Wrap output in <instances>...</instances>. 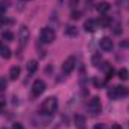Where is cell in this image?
Segmentation results:
<instances>
[{
    "label": "cell",
    "instance_id": "obj_1",
    "mask_svg": "<svg viewBox=\"0 0 129 129\" xmlns=\"http://www.w3.org/2000/svg\"><path fill=\"white\" fill-rule=\"evenodd\" d=\"M57 107H59L57 98L56 96H50V98H47V99L42 102L41 111H42V114H45V116H53V114L57 111Z\"/></svg>",
    "mask_w": 129,
    "mask_h": 129
},
{
    "label": "cell",
    "instance_id": "obj_2",
    "mask_svg": "<svg viewBox=\"0 0 129 129\" xmlns=\"http://www.w3.org/2000/svg\"><path fill=\"white\" fill-rule=\"evenodd\" d=\"M39 41L42 44H51L56 41V32L50 27H44L41 32H39Z\"/></svg>",
    "mask_w": 129,
    "mask_h": 129
},
{
    "label": "cell",
    "instance_id": "obj_3",
    "mask_svg": "<svg viewBox=\"0 0 129 129\" xmlns=\"http://www.w3.org/2000/svg\"><path fill=\"white\" fill-rule=\"evenodd\" d=\"M29 42V29L27 26L21 24L20 29H18V44H20V48H24Z\"/></svg>",
    "mask_w": 129,
    "mask_h": 129
},
{
    "label": "cell",
    "instance_id": "obj_4",
    "mask_svg": "<svg viewBox=\"0 0 129 129\" xmlns=\"http://www.w3.org/2000/svg\"><path fill=\"white\" fill-rule=\"evenodd\" d=\"M87 108H89V113H90L92 116H98V114L101 113V110H102L101 99H99L98 96H93L90 101H89V105H87Z\"/></svg>",
    "mask_w": 129,
    "mask_h": 129
},
{
    "label": "cell",
    "instance_id": "obj_5",
    "mask_svg": "<svg viewBox=\"0 0 129 129\" xmlns=\"http://www.w3.org/2000/svg\"><path fill=\"white\" fill-rule=\"evenodd\" d=\"M128 95H129V89L128 87H123V86H117L116 89L108 92V96L110 98H125Z\"/></svg>",
    "mask_w": 129,
    "mask_h": 129
},
{
    "label": "cell",
    "instance_id": "obj_6",
    "mask_svg": "<svg viewBox=\"0 0 129 129\" xmlns=\"http://www.w3.org/2000/svg\"><path fill=\"white\" fill-rule=\"evenodd\" d=\"M45 89H47L45 81H42V80H36V81L33 83V86H32V93L35 95V96H41V95L45 92Z\"/></svg>",
    "mask_w": 129,
    "mask_h": 129
},
{
    "label": "cell",
    "instance_id": "obj_7",
    "mask_svg": "<svg viewBox=\"0 0 129 129\" xmlns=\"http://www.w3.org/2000/svg\"><path fill=\"white\" fill-rule=\"evenodd\" d=\"M75 64H77V60H75V57L74 56H71V57H68L66 60L63 62V66H62V69H63V72L68 75V74H71L74 69H75Z\"/></svg>",
    "mask_w": 129,
    "mask_h": 129
},
{
    "label": "cell",
    "instance_id": "obj_8",
    "mask_svg": "<svg viewBox=\"0 0 129 129\" xmlns=\"http://www.w3.org/2000/svg\"><path fill=\"white\" fill-rule=\"evenodd\" d=\"M99 47H101V50H104V51H111V50H113V41H111L110 38H102V39L99 41Z\"/></svg>",
    "mask_w": 129,
    "mask_h": 129
},
{
    "label": "cell",
    "instance_id": "obj_9",
    "mask_svg": "<svg viewBox=\"0 0 129 129\" xmlns=\"http://www.w3.org/2000/svg\"><path fill=\"white\" fill-rule=\"evenodd\" d=\"M11 50H9V47H6V45H3V44H0V57H3V59H11Z\"/></svg>",
    "mask_w": 129,
    "mask_h": 129
},
{
    "label": "cell",
    "instance_id": "obj_10",
    "mask_svg": "<svg viewBox=\"0 0 129 129\" xmlns=\"http://www.w3.org/2000/svg\"><path fill=\"white\" fill-rule=\"evenodd\" d=\"M84 30H86V32H95V30H96V21H95V20H87V21H84Z\"/></svg>",
    "mask_w": 129,
    "mask_h": 129
},
{
    "label": "cell",
    "instance_id": "obj_11",
    "mask_svg": "<svg viewBox=\"0 0 129 129\" xmlns=\"http://www.w3.org/2000/svg\"><path fill=\"white\" fill-rule=\"evenodd\" d=\"M98 24H99L101 27H108V26L111 24V18H110L108 15H102V17H99Z\"/></svg>",
    "mask_w": 129,
    "mask_h": 129
},
{
    "label": "cell",
    "instance_id": "obj_12",
    "mask_svg": "<svg viewBox=\"0 0 129 129\" xmlns=\"http://www.w3.org/2000/svg\"><path fill=\"white\" fill-rule=\"evenodd\" d=\"M20 72H21L20 66H12L11 71H9V78H11V80H17V78L20 77Z\"/></svg>",
    "mask_w": 129,
    "mask_h": 129
},
{
    "label": "cell",
    "instance_id": "obj_13",
    "mask_svg": "<svg viewBox=\"0 0 129 129\" xmlns=\"http://www.w3.org/2000/svg\"><path fill=\"white\" fill-rule=\"evenodd\" d=\"M96 9L101 12V14H105V12L110 9V3H108V2H101V3H98Z\"/></svg>",
    "mask_w": 129,
    "mask_h": 129
},
{
    "label": "cell",
    "instance_id": "obj_14",
    "mask_svg": "<svg viewBox=\"0 0 129 129\" xmlns=\"http://www.w3.org/2000/svg\"><path fill=\"white\" fill-rule=\"evenodd\" d=\"M36 71H38V62L36 60H30L27 63V72L29 74H35Z\"/></svg>",
    "mask_w": 129,
    "mask_h": 129
},
{
    "label": "cell",
    "instance_id": "obj_15",
    "mask_svg": "<svg viewBox=\"0 0 129 129\" xmlns=\"http://www.w3.org/2000/svg\"><path fill=\"white\" fill-rule=\"evenodd\" d=\"M75 125L78 129H84V125H86V119L83 116H75Z\"/></svg>",
    "mask_w": 129,
    "mask_h": 129
},
{
    "label": "cell",
    "instance_id": "obj_16",
    "mask_svg": "<svg viewBox=\"0 0 129 129\" xmlns=\"http://www.w3.org/2000/svg\"><path fill=\"white\" fill-rule=\"evenodd\" d=\"M64 33H66L68 36H77V35H78V30H77V27H74V26H66V27H64Z\"/></svg>",
    "mask_w": 129,
    "mask_h": 129
},
{
    "label": "cell",
    "instance_id": "obj_17",
    "mask_svg": "<svg viewBox=\"0 0 129 129\" xmlns=\"http://www.w3.org/2000/svg\"><path fill=\"white\" fill-rule=\"evenodd\" d=\"M117 75H119V78H120V80H128V78H129V71L126 69V68H122V69H119Z\"/></svg>",
    "mask_w": 129,
    "mask_h": 129
},
{
    "label": "cell",
    "instance_id": "obj_18",
    "mask_svg": "<svg viewBox=\"0 0 129 129\" xmlns=\"http://www.w3.org/2000/svg\"><path fill=\"white\" fill-rule=\"evenodd\" d=\"M14 33L9 32V30H5V32H2V39H5V41H14Z\"/></svg>",
    "mask_w": 129,
    "mask_h": 129
},
{
    "label": "cell",
    "instance_id": "obj_19",
    "mask_svg": "<svg viewBox=\"0 0 129 129\" xmlns=\"http://www.w3.org/2000/svg\"><path fill=\"white\" fill-rule=\"evenodd\" d=\"M92 63L95 64V66H99L101 64V54H95L92 57Z\"/></svg>",
    "mask_w": 129,
    "mask_h": 129
},
{
    "label": "cell",
    "instance_id": "obj_20",
    "mask_svg": "<svg viewBox=\"0 0 129 129\" xmlns=\"http://www.w3.org/2000/svg\"><path fill=\"white\" fill-rule=\"evenodd\" d=\"M6 84H8L6 80H5L3 77H0V92H3V90L6 89Z\"/></svg>",
    "mask_w": 129,
    "mask_h": 129
},
{
    "label": "cell",
    "instance_id": "obj_21",
    "mask_svg": "<svg viewBox=\"0 0 129 129\" xmlns=\"http://www.w3.org/2000/svg\"><path fill=\"white\" fill-rule=\"evenodd\" d=\"M80 17H81V12H78V11H74V12L71 14V18H72V20H78Z\"/></svg>",
    "mask_w": 129,
    "mask_h": 129
},
{
    "label": "cell",
    "instance_id": "obj_22",
    "mask_svg": "<svg viewBox=\"0 0 129 129\" xmlns=\"http://www.w3.org/2000/svg\"><path fill=\"white\" fill-rule=\"evenodd\" d=\"M6 9H8V6H6V3H0V14H5L6 12Z\"/></svg>",
    "mask_w": 129,
    "mask_h": 129
},
{
    "label": "cell",
    "instance_id": "obj_23",
    "mask_svg": "<svg viewBox=\"0 0 129 129\" xmlns=\"http://www.w3.org/2000/svg\"><path fill=\"white\" fill-rule=\"evenodd\" d=\"M113 75H114V71H113V69H108V72H107V80H110Z\"/></svg>",
    "mask_w": 129,
    "mask_h": 129
},
{
    "label": "cell",
    "instance_id": "obj_24",
    "mask_svg": "<svg viewBox=\"0 0 129 129\" xmlns=\"http://www.w3.org/2000/svg\"><path fill=\"white\" fill-rule=\"evenodd\" d=\"M5 107H6L5 99H0V111H3V110H5Z\"/></svg>",
    "mask_w": 129,
    "mask_h": 129
},
{
    "label": "cell",
    "instance_id": "obj_25",
    "mask_svg": "<svg viewBox=\"0 0 129 129\" xmlns=\"http://www.w3.org/2000/svg\"><path fill=\"white\" fill-rule=\"evenodd\" d=\"M12 129H24V126H23L21 123H14V126H12Z\"/></svg>",
    "mask_w": 129,
    "mask_h": 129
},
{
    "label": "cell",
    "instance_id": "obj_26",
    "mask_svg": "<svg viewBox=\"0 0 129 129\" xmlns=\"http://www.w3.org/2000/svg\"><path fill=\"white\" fill-rule=\"evenodd\" d=\"M95 129H105V125H102V123H98V125H95Z\"/></svg>",
    "mask_w": 129,
    "mask_h": 129
},
{
    "label": "cell",
    "instance_id": "obj_27",
    "mask_svg": "<svg viewBox=\"0 0 129 129\" xmlns=\"http://www.w3.org/2000/svg\"><path fill=\"white\" fill-rule=\"evenodd\" d=\"M111 129H122V126H120V125H116V123H114V125L111 126Z\"/></svg>",
    "mask_w": 129,
    "mask_h": 129
},
{
    "label": "cell",
    "instance_id": "obj_28",
    "mask_svg": "<svg viewBox=\"0 0 129 129\" xmlns=\"http://www.w3.org/2000/svg\"><path fill=\"white\" fill-rule=\"evenodd\" d=\"M78 3V0H71V6H75Z\"/></svg>",
    "mask_w": 129,
    "mask_h": 129
}]
</instances>
